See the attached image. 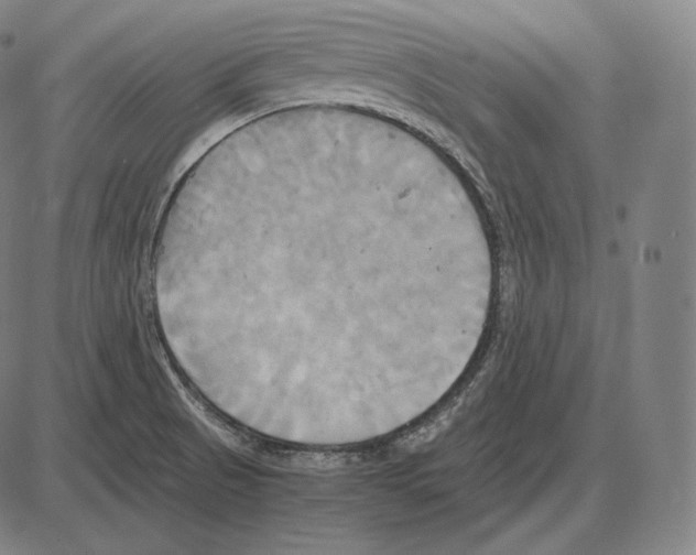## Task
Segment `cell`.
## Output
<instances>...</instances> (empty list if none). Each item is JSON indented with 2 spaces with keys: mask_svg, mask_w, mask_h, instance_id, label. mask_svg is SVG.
<instances>
[{
  "mask_svg": "<svg viewBox=\"0 0 696 555\" xmlns=\"http://www.w3.org/2000/svg\"><path fill=\"white\" fill-rule=\"evenodd\" d=\"M372 150L254 134L208 153L162 218L155 304L249 361L300 366L316 320L383 319L435 251L434 204ZM344 325V324H342Z\"/></svg>",
  "mask_w": 696,
  "mask_h": 555,
  "instance_id": "1",
  "label": "cell"
}]
</instances>
